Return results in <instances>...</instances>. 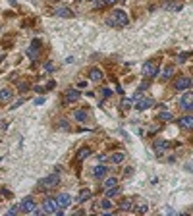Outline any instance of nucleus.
<instances>
[{"instance_id": "nucleus-1", "label": "nucleus", "mask_w": 193, "mask_h": 216, "mask_svg": "<svg viewBox=\"0 0 193 216\" xmlns=\"http://www.w3.org/2000/svg\"><path fill=\"white\" fill-rule=\"evenodd\" d=\"M106 23H108V25H112V27H124V25H128V23H129V19H128L126 12H122V10H114L112 15L106 19Z\"/></svg>"}, {"instance_id": "nucleus-2", "label": "nucleus", "mask_w": 193, "mask_h": 216, "mask_svg": "<svg viewBox=\"0 0 193 216\" xmlns=\"http://www.w3.org/2000/svg\"><path fill=\"white\" fill-rule=\"evenodd\" d=\"M60 183V176H58V172H54L52 176H46L43 178V180L39 181V187L41 189H52V187H56Z\"/></svg>"}, {"instance_id": "nucleus-3", "label": "nucleus", "mask_w": 193, "mask_h": 216, "mask_svg": "<svg viewBox=\"0 0 193 216\" xmlns=\"http://www.w3.org/2000/svg\"><path fill=\"white\" fill-rule=\"evenodd\" d=\"M35 208H37V204H35V201H33L31 197L23 199V201L19 203V212H27V214H31V212H35Z\"/></svg>"}, {"instance_id": "nucleus-4", "label": "nucleus", "mask_w": 193, "mask_h": 216, "mask_svg": "<svg viewBox=\"0 0 193 216\" xmlns=\"http://www.w3.org/2000/svg\"><path fill=\"white\" fill-rule=\"evenodd\" d=\"M43 208H45V212H48V214L60 212V207H58V203H56V199H50V197L43 201Z\"/></svg>"}, {"instance_id": "nucleus-5", "label": "nucleus", "mask_w": 193, "mask_h": 216, "mask_svg": "<svg viewBox=\"0 0 193 216\" xmlns=\"http://www.w3.org/2000/svg\"><path fill=\"white\" fill-rule=\"evenodd\" d=\"M156 73H158V66L155 62H145L143 64V75L145 77H155Z\"/></svg>"}, {"instance_id": "nucleus-6", "label": "nucleus", "mask_w": 193, "mask_h": 216, "mask_svg": "<svg viewBox=\"0 0 193 216\" xmlns=\"http://www.w3.org/2000/svg\"><path fill=\"white\" fill-rule=\"evenodd\" d=\"M191 77H178V79L174 81V89H178V91H184V89H189L191 85Z\"/></svg>"}, {"instance_id": "nucleus-7", "label": "nucleus", "mask_w": 193, "mask_h": 216, "mask_svg": "<svg viewBox=\"0 0 193 216\" xmlns=\"http://www.w3.org/2000/svg\"><path fill=\"white\" fill-rule=\"evenodd\" d=\"M180 106L184 110H193V93H185L180 101Z\"/></svg>"}, {"instance_id": "nucleus-8", "label": "nucleus", "mask_w": 193, "mask_h": 216, "mask_svg": "<svg viewBox=\"0 0 193 216\" xmlns=\"http://www.w3.org/2000/svg\"><path fill=\"white\" fill-rule=\"evenodd\" d=\"M56 203H58L60 210H62V208H68V207H70V203H72V197H70L68 193H60L58 199H56Z\"/></svg>"}, {"instance_id": "nucleus-9", "label": "nucleus", "mask_w": 193, "mask_h": 216, "mask_svg": "<svg viewBox=\"0 0 193 216\" xmlns=\"http://www.w3.org/2000/svg\"><path fill=\"white\" fill-rule=\"evenodd\" d=\"M166 149H170V141H164V139H158V141H155V151L158 152V156L162 155V152Z\"/></svg>"}, {"instance_id": "nucleus-10", "label": "nucleus", "mask_w": 193, "mask_h": 216, "mask_svg": "<svg viewBox=\"0 0 193 216\" xmlns=\"http://www.w3.org/2000/svg\"><path fill=\"white\" fill-rule=\"evenodd\" d=\"M79 98H81V93L75 91V89H70V91L66 93V101L68 102H75V101H79Z\"/></svg>"}, {"instance_id": "nucleus-11", "label": "nucleus", "mask_w": 193, "mask_h": 216, "mask_svg": "<svg viewBox=\"0 0 193 216\" xmlns=\"http://www.w3.org/2000/svg\"><path fill=\"white\" fill-rule=\"evenodd\" d=\"M58 18H74V12H72L70 8H66V6H62V8H56V12H54Z\"/></svg>"}, {"instance_id": "nucleus-12", "label": "nucleus", "mask_w": 193, "mask_h": 216, "mask_svg": "<svg viewBox=\"0 0 193 216\" xmlns=\"http://www.w3.org/2000/svg\"><path fill=\"white\" fill-rule=\"evenodd\" d=\"M93 174H95L97 180H102V178L108 174V168H106V166H102V164H98V166H95V172H93Z\"/></svg>"}, {"instance_id": "nucleus-13", "label": "nucleus", "mask_w": 193, "mask_h": 216, "mask_svg": "<svg viewBox=\"0 0 193 216\" xmlns=\"http://www.w3.org/2000/svg\"><path fill=\"white\" fill-rule=\"evenodd\" d=\"M89 79L91 81H101L102 79V71L98 70V68H91L89 70Z\"/></svg>"}, {"instance_id": "nucleus-14", "label": "nucleus", "mask_w": 193, "mask_h": 216, "mask_svg": "<svg viewBox=\"0 0 193 216\" xmlns=\"http://www.w3.org/2000/svg\"><path fill=\"white\" fill-rule=\"evenodd\" d=\"M153 106V101L151 98H139V102H137V110H147Z\"/></svg>"}, {"instance_id": "nucleus-15", "label": "nucleus", "mask_w": 193, "mask_h": 216, "mask_svg": "<svg viewBox=\"0 0 193 216\" xmlns=\"http://www.w3.org/2000/svg\"><path fill=\"white\" fill-rule=\"evenodd\" d=\"M39 46H41V43H39V41H33V43H31V48H29V56L33 58V60H35V58H37V54H39Z\"/></svg>"}, {"instance_id": "nucleus-16", "label": "nucleus", "mask_w": 193, "mask_h": 216, "mask_svg": "<svg viewBox=\"0 0 193 216\" xmlns=\"http://www.w3.org/2000/svg\"><path fill=\"white\" fill-rule=\"evenodd\" d=\"M180 124H181V128H185V129H193V118L191 116H184V118L180 120Z\"/></svg>"}, {"instance_id": "nucleus-17", "label": "nucleus", "mask_w": 193, "mask_h": 216, "mask_svg": "<svg viewBox=\"0 0 193 216\" xmlns=\"http://www.w3.org/2000/svg\"><path fill=\"white\" fill-rule=\"evenodd\" d=\"M91 191H89V189H83V191L79 193V197H77V203H85V201H89V199H91Z\"/></svg>"}, {"instance_id": "nucleus-18", "label": "nucleus", "mask_w": 193, "mask_h": 216, "mask_svg": "<svg viewBox=\"0 0 193 216\" xmlns=\"http://www.w3.org/2000/svg\"><path fill=\"white\" fill-rule=\"evenodd\" d=\"M89 155H91V149H89V147H83V149H79V151H77V158H79V160L87 158Z\"/></svg>"}, {"instance_id": "nucleus-19", "label": "nucleus", "mask_w": 193, "mask_h": 216, "mask_svg": "<svg viewBox=\"0 0 193 216\" xmlns=\"http://www.w3.org/2000/svg\"><path fill=\"white\" fill-rule=\"evenodd\" d=\"M10 98H12V93H10V89H0V101L8 102Z\"/></svg>"}, {"instance_id": "nucleus-20", "label": "nucleus", "mask_w": 193, "mask_h": 216, "mask_svg": "<svg viewBox=\"0 0 193 216\" xmlns=\"http://www.w3.org/2000/svg\"><path fill=\"white\" fill-rule=\"evenodd\" d=\"M75 120H77V122H87V112H85V110H75Z\"/></svg>"}, {"instance_id": "nucleus-21", "label": "nucleus", "mask_w": 193, "mask_h": 216, "mask_svg": "<svg viewBox=\"0 0 193 216\" xmlns=\"http://www.w3.org/2000/svg\"><path fill=\"white\" fill-rule=\"evenodd\" d=\"M110 162H114V164H120V162H124V152H114V155L110 156Z\"/></svg>"}, {"instance_id": "nucleus-22", "label": "nucleus", "mask_w": 193, "mask_h": 216, "mask_svg": "<svg viewBox=\"0 0 193 216\" xmlns=\"http://www.w3.org/2000/svg\"><path fill=\"white\" fill-rule=\"evenodd\" d=\"M172 73H174V66L170 64V66L162 71V79H170V77H172Z\"/></svg>"}, {"instance_id": "nucleus-23", "label": "nucleus", "mask_w": 193, "mask_h": 216, "mask_svg": "<svg viewBox=\"0 0 193 216\" xmlns=\"http://www.w3.org/2000/svg\"><path fill=\"white\" fill-rule=\"evenodd\" d=\"M118 193H120V187H118V185H114V187H108V189H106V197H116Z\"/></svg>"}, {"instance_id": "nucleus-24", "label": "nucleus", "mask_w": 193, "mask_h": 216, "mask_svg": "<svg viewBox=\"0 0 193 216\" xmlns=\"http://www.w3.org/2000/svg\"><path fill=\"white\" fill-rule=\"evenodd\" d=\"M118 0H101V2H97V8H104V6H112V4H116Z\"/></svg>"}, {"instance_id": "nucleus-25", "label": "nucleus", "mask_w": 193, "mask_h": 216, "mask_svg": "<svg viewBox=\"0 0 193 216\" xmlns=\"http://www.w3.org/2000/svg\"><path fill=\"white\" fill-rule=\"evenodd\" d=\"M114 185H118V180H116V178H108V180L106 181H104V187H114Z\"/></svg>"}, {"instance_id": "nucleus-26", "label": "nucleus", "mask_w": 193, "mask_h": 216, "mask_svg": "<svg viewBox=\"0 0 193 216\" xmlns=\"http://www.w3.org/2000/svg\"><path fill=\"white\" fill-rule=\"evenodd\" d=\"M120 208H122V210H131L133 204H131V201H122V203H120Z\"/></svg>"}, {"instance_id": "nucleus-27", "label": "nucleus", "mask_w": 193, "mask_h": 216, "mask_svg": "<svg viewBox=\"0 0 193 216\" xmlns=\"http://www.w3.org/2000/svg\"><path fill=\"white\" fill-rule=\"evenodd\" d=\"M101 207H102L104 210H110V208H112V201H110V197H108V199H104V201L101 203Z\"/></svg>"}, {"instance_id": "nucleus-28", "label": "nucleus", "mask_w": 193, "mask_h": 216, "mask_svg": "<svg viewBox=\"0 0 193 216\" xmlns=\"http://www.w3.org/2000/svg\"><path fill=\"white\" fill-rule=\"evenodd\" d=\"M158 120H164V122H168V120H174V116L168 114V112H162V114L158 116Z\"/></svg>"}, {"instance_id": "nucleus-29", "label": "nucleus", "mask_w": 193, "mask_h": 216, "mask_svg": "<svg viewBox=\"0 0 193 216\" xmlns=\"http://www.w3.org/2000/svg\"><path fill=\"white\" fill-rule=\"evenodd\" d=\"M129 106H131V101H129V98H122V108L128 110Z\"/></svg>"}, {"instance_id": "nucleus-30", "label": "nucleus", "mask_w": 193, "mask_h": 216, "mask_svg": "<svg viewBox=\"0 0 193 216\" xmlns=\"http://www.w3.org/2000/svg\"><path fill=\"white\" fill-rule=\"evenodd\" d=\"M135 210H137V212H147V210H149V207H147V204L143 203V204H139V207L135 208Z\"/></svg>"}, {"instance_id": "nucleus-31", "label": "nucleus", "mask_w": 193, "mask_h": 216, "mask_svg": "<svg viewBox=\"0 0 193 216\" xmlns=\"http://www.w3.org/2000/svg\"><path fill=\"white\" fill-rule=\"evenodd\" d=\"M101 95H102L104 98H106V97H110V95H112V91H110V89H106V87H104L102 91H101Z\"/></svg>"}, {"instance_id": "nucleus-32", "label": "nucleus", "mask_w": 193, "mask_h": 216, "mask_svg": "<svg viewBox=\"0 0 193 216\" xmlns=\"http://www.w3.org/2000/svg\"><path fill=\"white\" fill-rule=\"evenodd\" d=\"M131 174H133V168H126V170H124V176H126V178H129Z\"/></svg>"}, {"instance_id": "nucleus-33", "label": "nucleus", "mask_w": 193, "mask_h": 216, "mask_svg": "<svg viewBox=\"0 0 193 216\" xmlns=\"http://www.w3.org/2000/svg\"><path fill=\"white\" fill-rule=\"evenodd\" d=\"M15 212H19V207H12L8 210V214H15Z\"/></svg>"}, {"instance_id": "nucleus-34", "label": "nucleus", "mask_w": 193, "mask_h": 216, "mask_svg": "<svg viewBox=\"0 0 193 216\" xmlns=\"http://www.w3.org/2000/svg\"><path fill=\"white\" fill-rule=\"evenodd\" d=\"M52 68H54V66H52L50 62H46V64H45V70H46V71H52Z\"/></svg>"}, {"instance_id": "nucleus-35", "label": "nucleus", "mask_w": 193, "mask_h": 216, "mask_svg": "<svg viewBox=\"0 0 193 216\" xmlns=\"http://www.w3.org/2000/svg\"><path fill=\"white\" fill-rule=\"evenodd\" d=\"M27 87H29L27 83H22V85H19V91H27Z\"/></svg>"}, {"instance_id": "nucleus-36", "label": "nucleus", "mask_w": 193, "mask_h": 216, "mask_svg": "<svg viewBox=\"0 0 193 216\" xmlns=\"http://www.w3.org/2000/svg\"><path fill=\"white\" fill-rule=\"evenodd\" d=\"M23 102H25V101H23V98H19V101H18V102H15V104H14V108H19V104H23Z\"/></svg>"}, {"instance_id": "nucleus-37", "label": "nucleus", "mask_w": 193, "mask_h": 216, "mask_svg": "<svg viewBox=\"0 0 193 216\" xmlns=\"http://www.w3.org/2000/svg\"><path fill=\"white\" fill-rule=\"evenodd\" d=\"M185 58H187V54H180V56H178V60H180V62H184Z\"/></svg>"}, {"instance_id": "nucleus-38", "label": "nucleus", "mask_w": 193, "mask_h": 216, "mask_svg": "<svg viewBox=\"0 0 193 216\" xmlns=\"http://www.w3.org/2000/svg\"><path fill=\"white\" fill-rule=\"evenodd\" d=\"M52 2H56V0H52Z\"/></svg>"}, {"instance_id": "nucleus-39", "label": "nucleus", "mask_w": 193, "mask_h": 216, "mask_svg": "<svg viewBox=\"0 0 193 216\" xmlns=\"http://www.w3.org/2000/svg\"><path fill=\"white\" fill-rule=\"evenodd\" d=\"M89 2H93V0H89Z\"/></svg>"}]
</instances>
